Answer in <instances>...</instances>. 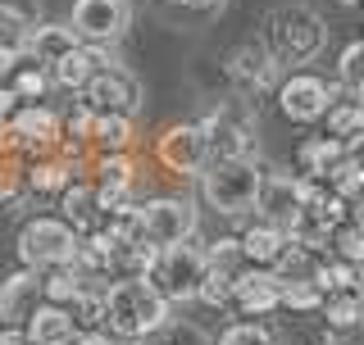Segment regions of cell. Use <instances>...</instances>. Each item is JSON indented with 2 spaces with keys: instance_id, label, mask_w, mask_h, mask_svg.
<instances>
[{
  "instance_id": "cell-1",
  "label": "cell",
  "mask_w": 364,
  "mask_h": 345,
  "mask_svg": "<svg viewBox=\"0 0 364 345\" xmlns=\"http://www.w3.org/2000/svg\"><path fill=\"white\" fill-rule=\"evenodd\" d=\"M168 323V305L155 295V286L146 278H114L105 286V332H114L119 341H141L164 332Z\"/></svg>"
},
{
  "instance_id": "cell-2",
  "label": "cell",
  "mask_w": 364,
  "mask_h": 345,
  "mask_svg": "<svg viewBox=\"0 0 364 345\" xmlns=\"http://www.w3.org/2000/svg\"><path fill=\"white\" fill-rule=\"evenodd\" d=\"M323 18L314 14L310 5H278L273 14L264 18V37H259V45H264V55L273 64H310L318 50H323Z\"/></svg>"
},
{
  "instance_id": "cell-3",
  "label": "cell",
  "mask_w": 364,
  "mask_h": 345,
  "mask_svg": "<svg viewBox=\"0 0 364 345\" xmlns=\"http://www.w3.org/2000/svg\"><path fill=\"white\" fill-rule=\"evenodd\" d=\"M259 182H264V168L255 159H205V168H200V195L223 218L255 209Z\"/></svg>"
},
{
  "instance_id": "cell-4",
  "label": "cell",
  "mask_w": 364,
  "mask_h": 345,
  "mask_svg": "<svg viewBox=\"0 0 364 345\" xmlns=\"http://www.w3.org/2000/svg\"><path fill=\"white\" fill-rule=\"evenodd\" d=\"M200 273H205V250L182 241V246H164V250H155L151 268H146L141 278L155 286V295H159L164 305H182V300H196Z\"/></svg>"
},
{
  "instance_id": "cell-5",
  "label": "cell",
  "mask_w": 364,
  "mask_h": 345,
  "mask_svg": "<svg viewBox=\"0 0 364 345\" xmlns=\"http://www.w3.org/2000/svg\"><path fill=\"white\" fill-rule=\"evenodd\" d=\"M73 246H77V232L64 218H28L18 232V259H23V268H37V273L68 263Z\"/></svg>"
},
{
  "instance_id": "cell-6",
  "label": "cell",
  "mask_w": 364,
  "mask_h": 345,
  "mask_svg": "<svg viewBox=\"0 0 364 345\" xmlns=\"http://www.w3.org/2000/svg\"><path fill=\"white\" fill-rule=\"evenodd\" d=\"M196 128L205 141V159H250L255 150V119L246 105H223Z\"/></svg>"
},
{
  "instance_id": "cell-7",
  "label": "cell",
  "mask_w": 364,
  "mask_h": 345,
  "mask_svg": "<svg viewBox=\"0 0 364 345\" xmlns=\"http://www.w3.org/2000/svg\"><path fill=\"white\" fill-rule=\"evenodd\" d=\"M136 227H141V241H151L155 250L182 246L196 232V209L182 195H159L151 204H136Z\"/></svg>"
},
{
  "instance_id": "cell-8",
  "label": "cell",
  "mask_w": 364,
  "mask_h": 345,
  "mask_svg": "<svg viewBox=\"0 0 364 345\" xmlns=\"http://www.w3.org/2000/svg\"><path fill=\"white\" fill-rule=\"evenodd\" d=\"M77 105H87L91 114H123V119H132L136 105H141V87H136V77L128 73V68L119 64H100L96 73L82 82V91H77Z\"/></svg>"
},
{
  "instance_id": "cell-9",
  "label": "cell",
  "mask_w": 364,
  "mask_h": 345,
  "mask_svg": "<svg viewBox=\"0 0 364 345\" xmlns=\"http://www.w3.org/2000/svg\"><path fill=\"white\" fill-rule=\"evenodd\" d=\"M132 23V5L128 0H73V18H68V32H73L82 45H109L128 32Z\"/></svg>"
},
{
  "instance_id": "cell-10",
  "label": "cell",
  "mask_w": 364,
  "mask_h": 345,
  "mask_svg": "<svg viewBox=\"0 0 364 345\" xmlns=\"http://www.w3.org/2000/svg\"><path fill=\"white\" fill-rule=\"evenodd\" d=\"M9 150H50L60 141V114L37 105V100H18L5 119Z\"/></svg>"
},
{
  "instance_id": "cell-11",
  "label": "cell",
  "mask_w": 364,
  "mask_h": 345,
  "mask_svg": "<svg viewBox=\"0 0 364 345\" xmlns=\"http://www.w3.org/2000/svg\"><path fill=\"white\" fill-rule=\"evenodd\" d=\"M278 291H282V282L273 278L269 268H237L232 273V291H228V305L237 309V314L246 318H264V314H273L278 309Z\"/></svg>"
},
{
  "instance_id": "cell-12",
  "label": "cell",
  "mask_w": 364,
  "mask_h": 345,
  "mask_svg": "<svg viewBox=\"0 0 364 345\" xmlns=\"http://www.w3.org/2000/svg\"><path fill=\"white\" fill-rule=\"evenodd\" d=\"M333 105V87L314 73H291L287 82H278V109L291 123H314L323 119V109Z\"/></svg>"
},
{
  "instance_id": "cell-13",
  "label": "cell",
  "mask_w": 364,
  "mask_h": 345,
  "mask_svg": "<svg viewBox=\"0 0 364 345\" xmlns=\"http://www.w3.org/2000/svg\"><path fill=\"white\" fill-rule=\"evenodd\" d=\"M228 77H232V87L242 91V96H259V91L273 87L278 64L264 55V45H259V41H250V45H237V50L228 55Z\"/></svg>"
},
{
  "instance_id": "cell-14",
  "label": "cell",
  "mask_w": 364,
  "mask_h": 345,
  "mask_svg": "<svg viewBox=\"0 0 364 345\" xmlns=\"http://www.w3.org/2000/svg\"><path fill=\"white\" fill-rule=\"evenodd\" d=\"M37 305H41V273L37 268H18L14 278L0 282V323L5 327H23Z\"/></svg>"
},
{
  "instance_id": "cell-15",
  "label": "cell",
  "mask_w": 364,
  "mask_h": 345,
  "mask_svg": "<svg viewBox=\"0 0 364 345\" xmlns=\"http://www.w3.org/2000/svg\"><path fill=\"white\" fill-rule=\"evenodd\" d=\"M255 209L264 223H273L278 232H291V223H296V214H301V195H296V177H269L264 172V182H259V195H255Z\"/></svg>"
},
{
  "instance_id": "cell-16",
  "label": "cell",
  "mask_w": 364,
  "mask_h": 345,
  "mask_svg": "<svg viewBox=\"0 0 364 345\" xmlns=\"http://www.w3.org/2000/svg\"><path fill=\"white\" fill-rule=\"evenodd\" d=\"M159 164L168 172H200L205 168V141L196 123H182L159 136Z\"/></svg>"
},
{
  "instance_id": "cell-17",
  "label": "cell",
  "mask_w": 364,
  "mask_h": 345,
  "mask_svg": "<svg viewBox=\"0 0 364 345\" xmlns=\"http://www.w3.org/2000/svg\"><path fill=\"white\" fill-rule=\"evenodd\" d=\"M282 246H287V232H278L264 218H255V223L237 236V255H242V263H250V268H273V259L282 255Z\"/></svg>"
},
{
  "instance_id": "cell-18",
  "label": "cell",
  "mask_w": 364,
  "mask_h": 345,
  "mask_svg": "<svg viewBox=\"0 0 364 345\" xmlns=\"http://www.w3.org/2000/svg\"><path fill=\"white\" fill-rule=\"evenodd\" d=\"M60 209H64V223L73 227V232H91V227L100 223V200H96V187H91V177H68V187L60 191Z\"/></svg>"
},
{
  "instance_id": "cell-19",
  "label": "cell",
  "mask_w": 364,
  "mask_h": 345,
  "mask_svg": "<svg viewBox=\"0 0 364 345\" xmlns=\"http://www.w3.org/2000/svg\"><path fill=\"white\" fill-rule=\"evenodd\" d=\"M91 187H96V200H100V209H114V204H128V191H132V164H128V155H100V164H96V177H91Z\"/></svg>"
},
{
  "instance_id": "cell-20",
  "label": "cell",
  "mask_w": 364,
  "mask_h": 345,
  "mask_svg": "<svg viewBox=\"0 0 364 345\" xmlns=\"http://www.w3.org/2000/svg\"><path fill=\"white\" fill-rule=\"evenodd\" d=\"M23 332H28V341L32 345H73V318H68V309L60 305H37L28 314V323H23Z\"/></svg>"
},
{
  "instance_id": "cell-21",
  "label": "cell",
  "mask_w": 364,
  "mask_h": 345,
  "mask_svg": "<svg viewBox=\"0 0 364 345\" xmlns=\"http://www.w3.org/2000/svg\"><path fill=\"white\" fill-rule=\"evenodd\" d=\"M73 45H77V37L68 32V23H37V28L28 32V41H23V55H32V60L50 73V64L64 60Z\"/></svg>"
},
{
  "instance_id": "cell-22",
  "label": "cell",
  "mask_w": 364,
  "mask_h": 345,
  "mask_svg": "<svg viewBox=\"0 0 364 345\" xmlns=\"http://www.w3.org/2000/svg\"><path fill=\"white\" fill-rule=\"evenodd\" d=\"M100 64H105V55H100L96 45H82V41H77L73 50L64 55V60L50 64V82H60L64 91H82V82L96 73Z\"/></svg>"
},
{
  "instance_id": "cell-23",
  "label": "cell",
  "mask_w": 364,
  "mask_h": 345,
  "mask_svg": "<svg viewBox=\"0 0 364 345\" xmlns=\"http://www.w3.org/2000/svg\"><path fill=\"white\" fill-rule=\"evenodd\" d=\"M0 87H5L14 100H41V91L50 87V73H46L32 55H18V60L9 64V73L0 77Z\"/></svg>"
},
{
  "instance_id": "cell-24",
  "label": "cell",
  "mask_w": 364,
  "mask_h": 345,
  "mask_svg": "<svg viewBox=\"0 0 364 345\" xmlns=\"http://www.w3.org/2000/svg\"><path fill=\"white\" fill-rule=\"evenodd\" d=\"M323 114H328V136H337L346 150H355L360 136H364V109H360V96H350V91H346V100L328 105Z\"/></svg>"
},
{
  "instance_id": "cell-25",
  "label": "cell",
  "mask_w": 364,
  "mask_h": 345,
  "mask_svg": "<svg viewBox=\"0 0 364 345\" xmlns=\"http://www.w3.org/2000/svg\"><path fill=\"white\" fill-rule=\"evenodd\" d=\"M87 146H96L100 155H123L132 146V119H123V114H96Z\"/></svg>"
},
{
  "instance_id": "cell-26",
  "label": "cell",
  "mask_w": 364,
  "mask_h": 345,
  "mask_svg": "<svg viewBox=\"0 0 364 345\" xmlns=\"http://www.w3.org/2000/svg\"><path fill=\"white\" fill-rule=\"evenodd\" d=\"M341 155H355V150H346V146L337 141V136H310V141L296 150V164H301V177H323L328 168L337 164Z\"/></svg>"
},
{
  "instance_id": "cell-27",
  "label": "cell",
  "mask_w": 364,
  "mask_h": 345,
  "mask_svg": "<svg viewBox=\"0 0 364 345\" xmlns=\"http://www.w3.org/2000/svg\"><path fill=\"white\" fill-rule=\"evenodd\" d=\"M32 28H37V9H32L28 0H0V41H5L9 50H23V41H28Z\"/></svg>"
},
{
  "instance_id": "cell-28",
  "label": "cell",
  "mask_w": 364,
  "mask_h": 345,
  "mask_svg": "<svg viewBox=\"0 0 364 345\" xmlns=\"http://www.w3.org/2000/svg\"><path fill=\"white\" fill-rule=\"evenodd\" d=\"M323 255H333V259L355 263V268H360V259H364V232H360V218H355V214H346L341 223H333Z\"/></svg>"
},
{
  "instance_id": "cell-29",
  "label": "cell",
  "mask_w": 364,
  "mask_h": 345,
  "mask_svg": "<svg viewBox=\"0 0 364 345\" xmlns=\"http://www.w3.org/2000/svg\"><path fill=\"white\" fill-rule=\"evenodd\" d=\"M318 309L328 314V323L337 332H350L360 323V286H337V291H323Z\"/></svg>"
},
{
  "instance_id": "cell-30",
  "label": "cell",
  "mask_w": 364,
  "mask_h": 345,
  "mask_svg": "<svg viewBox=\"0 0 364 345\" xmlns=\"http://www.w3.org/2000/svg\"><path fill=\"white\" fill-rule=\"evenodd\" d=\"M68 164H60V159H41V164H32V168H23V191H32V195H60L68 187Z\"/></svg>"
},
{
  "instance_id": "cell-31",
  "label": "cell",
  "mask_w": 364,
  "mask_h": 345,
  "mask_svg": "<svg viewBox=\"0 0 364 345\" xmlns=\"http://www.w3.org/2000/svg\"><path fill=\"white\" fill-rule=\"evenodd\" d=\"M82 278H77V268H73V263H60V268H46L41 273V300L46 305H68V300H73V295L77 291H82Z\"/></svg>"
},
{
  "instance_id": "cell-32",
  "label": "cell",
  "mask_w": 364,
  "mask_h": 345,
  "mask_svg": "<svg viewBox=\"0 0 364 345\" xmlns=\"http://www.w3.org/2000/svg\"><path fill=\"white\" fill-rule=\"evenodd\" d=\"M64 309H68V318H73V332L105 327V291H91V286H82V291H77Z\"/></svg>"
},
{
  "instance_id": "cell-33",
  "label": "cell",
  "mask_w": 364,
  "mask_h": 345,
  "mask_svg": "<svg viewBox=\"0 0 364 345\" xmlns=\"http://www.w3.org/2000/svg\"><path fill=\"white\" fill-rule=\"evenodd\" d=\"M323 182H328V191H333L337 200L355 204V195H360V182H364V172H360V159H355V155H341L337 164L323 172Z\"/></svg>"
},
{
  "instance_id": "cell-34",
  "label": "cell",
  "mask_w": 364,
  "mask_h": 345,
  "mask_svg": "<svg viewBox=\"0 0 364 345\" xmlns=\"http://www.w3.org/2000/svg\"><path fill=\"white\" fill-rule=\"evenodd\" d=\"M232 273H237V268H223V263H205L200 286H196V300L214 305V309H223V305H228V291H232Z\"/></svg>"
},
{
  "instance_id": "cell-35",
  "label": "cell",
  "mask_w": 364,
  "mask_h": 345,
  "mask_svg": "<svg viewBox=\"0 0 364 345\" xmlns=\"http://www.w3.org/2000/svg\"><path fill=\"white\" fill-rule=\"evenodd\" d=\"M318 300H323V291H318L310 278L282 282V291H278V309H296V314H310V309H318Z\"/></svg>"
},
{
  "instance_id": "cell-36",
  "label": "cell",
  "mask_w": 364,
  "mask_h": 345,
  "mask_svg": "<svg viewBox=\"0 0 364 345\" xmlns=\"http://www.w3.org/2000/svg\"><path fill=\"white\" fill-rule=\"evenodd\" d=\"M219 345H282V341L273 336L264 323H232L219 336Z\"/></svg>"
},
{
  "instance_id": "cell-37",
  "label": "cell",
  "mask_w": 364,
  "mask_h": 345,
  "mask_svg": "<svg viewBox=\"0 0 364 345\" xmlns=\"http://www.w3.org/2000/svg\"><path fill=\"white\" fill-rule=\"evenodd\" d=\"M23 195V168L9 155H0V204H14Z\"/></svg>"
},
{
  "instance_id": "cell-38",
  "label": "cell",
  "mask_w": 364,
  "mask_h": 345,
  "mask_svg": "<svg viewBox=\"0 0 364 345\" xmlns=\"http://www.w3.org/2000/svg\"><path fill=\"white\" fill-rule=\"evenodd\" d=\"M91 119H96V114H91L87 105H77L73 114H68V119H64V141L68 146H87V136H91Z\"/></svg>"
},
{
  "instance_id": "cell-39",
  "label": "cell",
  "mask_w": 364,
  "mask_h": 345,
  "mask_svg": "<svg viewBox=\"0 0 364 345\" xmlns=\"http://www.w3.org/2000/svg\"><path fill=\"white\" fill-rule=\"evenodd\" d=\"M360 55H364V45H360V41H350L346 50H341V68H337L350 96H360Z\"/></svg>"
},
{
  "instance_id": "cell-40",
  "label": "cell",
  "mask_w": 364,
  "mask_h": 345,
  "mask_svg": "<svg viewBox=\"0 0 364 345\" xmlns=\"http://www.w3.org/2000/svg\"><path fill=\"white\" fill-rule=\"evenodd\" d=\"M73 345H123V341L114 336V332H105V327H91V332H77Z\"/></svg>"
},
{
  "instance_id": "cell-41",
  "label": "cell",
  "mask_w": 364,
  "mask_h": 345,
  "mask_svg": "<svg viewBox=\"0 0 364 345\" xmlns=\"http://www.w3.org/2000/svg\"><path fill=\"white\" fill-rule=\"evenodd\" d=\"M164 5H173V9H191V14H214L223 0H164Z\"/></svg>"
},
{
  "instance_id": "cell-42",
  "label": "cell",
  "mask_w": 364,
  "mask_h": 345,
  "mask_svg": "<svg viewBox=\"0 0 364 345\" xmlns=\"http://www.w3.org/2000/svg\"><path fill=\"white\" fill-rule=\"evenodd\" d=\"M0 345H32V341H28L23 327H5V323H0Z\"/></svg>"
},
{
  "instance_id": "cell-43",
  "label": "cell",
  "mask_w": 364,
  "mask_h": 345,
  "mask_svg": "<svg viewBox=\"0 0 364 345\" xmlns=\"http://www.w3.org/2000/svg\"><path fill=\"white\" fill-rule=\"evenodd\" d=\"M18 55H23V50H9V45H5V41H0V77H5V73H9V64H14V60H18Z\"/></svg>"
},
{
  "instance_id": "cell-44",
  "label": "cell",
  "mask_w": 364,
  "mask_h": 345,
  "mask_svg": "<svg viewBox=\"0 0 364 345\" xmlns=\"http://www.w3.org/2000/svg\"><path fill=\"white\" fill-rule=\"evenodd\" d=\"M337 5H355V0H337Z\"/></svg>"
}]
</instances>
